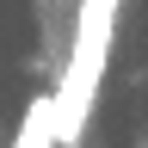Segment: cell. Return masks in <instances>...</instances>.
<instances>
[{
  "label": "cell",
  "instance_id": "1",
  "mask_svg": "<svg viewBox=\"0 0 148 148\" xmlns=\"http://www.w3.org/2000/svg\"><path fill=\"white\" fill-rule=\"evenodd\" d=\"M111 25H117V0H80V18H74V56H68L62 86H56V123H62V142H74L80 123L92 117V99H99V80H105V56H111Z\"/></svg>",
  "mask_w": 148,
  "mask_h": 148
},
{
  "label": "cell",
  "instance_id": "2",
  "mask_svg": "<svg viewBox=\"0 0 148 148\" xmlns=\"http://www.w3.org/2000/svg\"><path fill=\"white\" fill-rule=\"evenodd\" d=\"M62 142V123H56V92H43V99H31L25 123H18L12 148H56Z\"/></svg>",
  "mask_w": 148,
  "mask_h": 148
}]
</instances>
